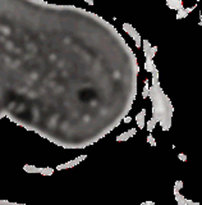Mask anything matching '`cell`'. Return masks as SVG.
<instances>
[{
	"label": "cell",
	"instance_id": "obj_2",
	"mask_svg": "<svg viewBox=\"0 0 202 205\" xmlns=\"http://www.w3.org/2000/svg\"><path fill=\"white\" fill-rule=\"evenodd\" d=\"M145 68H146L147 72H154V71L156 69V67H155V64H154L152 59H147L146 64H145Z\"/></svg>",
	"mask_w": 202,
	"mask_h": 205
},
{
	"label": "cell",
	"instance_id": "obj_6",
	"mask_svg": "<svg viewBox=\"0 0 202 205\" xmlns=\"http://www.w3.org/2000/svg\"><path fill=\"white\" fill-rule=\"evenodd\" d=\"M194 8H196V5H194V7H191V8H186V9H187V12H188V13H191V12L194 9Z\"/></svg>",
	"mask_w": 202,
	"mask_h": 205
},
{
	"label": "cell",
	"instance_id": "obj_4",
	"mask_svg": "<svg viewBox=\"0 0 202 205\" xmlns=\"http://www.w3.org/2000/svg\"><path fill=\"white\" fill-rule=\"evenodd\" d=\"M188 12H187L186 8H182V9L177 10V19H182V18H186L187 16H188Z\"/></svg>",
	"mask_w": 202,
	"mask_h": 205
},
{
	"label": "cell",
	"instance_id": "obj_3",
	"mask_svg": "<svg viewBox=\"0 0 202 205\" xmlns=\"http://www.w3.org/2000/svg\"><path fill=\"white\" fill-rule=\"evenodd\" d=\"M145 114H146V110H145V109H143V110H142V112H141V113H139V114L137 115V117H136V119H137V122H138V126L141 127V128H142V127H143V124H145V122H143V117H145Z\"/></svg>",
	"mask_w": 202,
	"mask_h": 205
},
{
	"label": "cell",
	"instance_id": "obj_1",
	"mask_svg": "<svg viewBox=\"0 0 202 205\" xmlns=\"http://www.w3.org/2000/svg\"><path fill=\"white\" fill-rule=\"evenodd\" d=\"M166 4H168L169 8L175 9V10H179V9H182V8H183L182 0H166Z\"/></svg>",
	"mask_w": 202,
	"mask_h": 205
},
{
	"label": "cell",
	"instance_id": "obj_8",
	"mask_svg": "<svg viewBox=\"0 0 202 205\" xmlns=\"http://www.w3.org/2000/svg\"><path fill=\"white\" fill-rule=\"evenodd\" d=\"M201 19H202V13L200 14V21H201Z\"/></svg>",
	"mask_w": 202,
	"mask_h": 205
},
{
	"label": "cell",
	"instance_id": "obj_9",
	"mask_svg": "<svg viewBox=\"0 0 202 205\" xmlns=\"http://www.w3.org/2000/svg\"><path fill=\"white\" fill-rule=\"evenodd\" d=\"M194 1H197V3H198V1H200V0H194Z\"/></svg>",
	"mask_w": 202,
	"mask_h": 205
},
{
	"label": "cell",
	"instance_id": "obj_5",
	"mask_svg": "<svg viewBox=\"0 0 202 205\" xmlns=\"http://www.w3.org/2000/svg\"><path fill=\"white\" fill-rule=\"evenodd\" d=\"M148 91H150V88H148V82L146 81V85H145V88H143V97L148 96Z\"/></svg>",
	"mask_w": 202,
	"mask_h": 205
},
{
	"label": "cell",
	"instance_id": "obj_7",
	"mask_svg": "<svg viewBox=\"0 0 202 205\" xmlns=\"http://www.w3.org/2000/svg\"><path fill=\"white\" fill-rule=\"evenodd\" d=\"M198 26H201V27H202V19L200 21V22H198Z\"/></svg>",
	"mask_w": 202,
	"mask_h": 205
}]
</instances>
